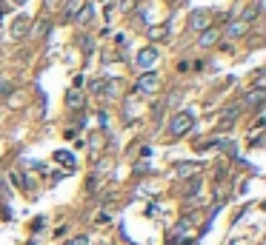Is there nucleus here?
<instances>
[{
	"label": "nucleus",
	"instance_id": "393cba45",
	"mask_svg": "<svg viewBox=\"0 0 266 245\" xmlns=\"http://www.w3.org/2000/svg\"><path fill=\"white\" fill-rule=\"evenodd\" d=\"M15 3H26V0H15Z\"/></svg>",
	"mask_w": 266,
	"mask_h": 245
},
{
	"label": "nucleus",
	"instance_id": "f257e3e1",
	"mask_svg": "<svg viewBox=\"0 0 266 245\" xmlns=\"http://www.w3.org/2000/svg\"><path fill=\"white\" fill-rule=\"evenodd\" d=\"M192 126H195V114L192 111H178L172 117V123H169V134L172 137H183L186 131H192Z\"/></svg>",
	"mask_w": 266,
	"mask_h": 245
},
{
	"label": "nucleus",
	"instance_id": "6ab92c4d",
	"mask_svg": "<svg viewBox=\"0 0 266 245\" xmlns=\"http://www.w3.org/2000/svg\"><path fill=\"white\" fill-rule=\"evenodd\" d=\"M12 89H15L12 80H0V94H3V97H9V94H12Z\"/></svg>",
	"mask_w": 266,
	"mask_h": 245
},
{
	"label": "nucleus",
	"instance_id": "f03ea898",
	"mask_svg": "<svg viewBox=\"0 0 266 245\" xmlns=\"http://www.w3.org/2000/svg\"><path fill=\"white\" fill-rule=\"evenodd\" d=\"M238 117H240V109L238 106H229V109H223L220 117H217V131H229L238 123Z\"/></svg>",
	"mask_w": 266,
	"mask_h": 245
},
{
	"label": "nucleus",
	"instance_id": "7ed1b4c3",
	"mask_svg": "<svg viewBox=\"0 0 266 245\" xmlns=\"http://www.w3.org/2000/svg\"><path fill=\"white\" fill-rule=\"evenodd\" d=\"M158 86H160V77L155 71H143L140 80H137V91L140 94H152V91H158Z\"/></svg>",
	"mask_w": 266,
	"mask_h": 245
},
{
	"label": "nucleus",
	"instance_id": "ddd939ff",
	"mask_svg": "<svg viewBox=\"0 0 266 245\" xmlns=\"http://www.w3.org/2000/svg\"><path fill=\"white\" fill-rule=\"evenodd\" d=\"M66 106L69 109H80V106H83V94H80L78 89H72V91L66 94Z\"/></svg>",
	"mask_w": 266,
	"mask_h": 245
},
{
	"label": "nucleus",
	"instance_id": "412c9836",
	"mask_svg": "<svg viewBox=\"0 0 266 245\" xmlns=\"http://www.w3.org/2000/svg\"><path fill=\"white\" fill-rule=\"evenodd\" d=\"M12 182H15V185H23V174H20V171H12Z\"/></svg>",
	"mask_w": 266,
	"mask_h": 245
},
{
	"label": "nucleus",
	"instance_id": "1a4fd4ad",
	"mask_svg": "<svg viewBox=\"0 0 266 245\" xmlns=\"http://www.w3.org/2000/svg\"><path fill=\"white\" fill-rule=\"evenodd\" d=\"M266 97V91L261 89V86H255L252 91H246V97H243V106H261Z\"/></svg>",
	"mask_w": 266,
	"mask_h": 245
},
{
	"label": "nucleus",
	"instance_id": "a878e982",
	"mask_svg": "<svg viewBox=\"0 0 266 245\" xmlns=\"http://www.w3.org/2000/svg\"><path fill=\"white\" fill-rule=\"evenodd\" d=\"M229 245H238V243H229Z\"/></svg>",
	"mask_w": 266,
	"mask_h": 245
},
{
	"label": "nucleus",
	"instance_id": "dca6fc26",
	"mask_svg": "<svg viewBox=\"0 0 266 245\" xmlns=\"http://www.w3.org/2000/svg\"><path fill=\"white\" fill-rule=\"evenodd\" d=\"M149 37H152V40H160V37H166V26H155V29H149Z\"/></svg>",
	"mask_w": 266,
	"mask_h": 245
},
{
	"label": "nucleus",
	"instance_id": "a211bd4d",
	"mask_svg": "<svg viewBox=\"0 0 266 245\" xmlns=\"http://www.w3.org/2000/svg\"><path fill=\"white\" fill-rule=\"evenodd\" d=\"M63 245H89V237H86V234H80V237H72V240H66Z\"/></svg>",
	"mask_w": 266,
	"mask_h": 245
},
{
	"label": "nucleus",
	"instance_id": "5701e85b",
	"mask_svg": "<svg viewBox=\"0 0 266 245\" xmlns=\"http://www.w3.org/2000/svg\"><path fill=\"white\" fill-rule=\"evenodd\" d=\"M89 51H92V40L86 37V40H83V54H89Z\"/></svg>",
	"mask_w": 266,
	"mask_h": 245
},
{
	"label": "nucleus",
	"instance_id": "2eb2a0df",
	"mask_svg": "<svg viewBox=\"0 0 266 245\" xmlns=\"http://www.w3.org/2000/svg\"><path fill=\"white\" fill-rule=\"evenodd\" d=\"M258 12H261V9H258V6H249V9H246V12H243V15H240V20H243V23H246V26H249L252 20H255V17H258Z\"/></svg>",
	"mask_w": 266,
	"mask_h": 245
},
{
	"label": "nucleus",
	"instance_id": "f3484780",
	"mask_svg": "<svg viewBox=\"0 0 266 245\" xmlns=\"http://www.w3.org/2000/svg\"><path fill=\"white\" fill-rule=\"evenodd\" d=\"M46 32H49V20H40V23L34 26V34H37V37H46Z\"/></svg>",
	"mask_w": 266,
	"mask_h": 245
},
{
	"label": "nucleus",
	"instance_id": "0eeeda50",
	"mask_svg": "<svg viewBox=\"0 0 266 245\" xmlns=\"http://www.w3.org/2000/svg\"><path fill=\"white\" fill-rule=\"evenodd\" d=\"M189 26H192L195 32H206V29H209V12H203V9L192 12V17H189Z\"/></svg>",
	"mask_w": 266,
	"mask_h": 245
},
{
	"label": "nucleus",
	"instance_id": "b1692460",
	"mask_svg": "<svg viewBox=\"0 0 266 245\" xmlns=\"http://www.w3.org/2000/svg\"><path fill=\"white\" fill-rule=\"evenodd\" d=\"M57 3H60V0H46V6H49V9H54Z\"/></svg>",
	"mask_w": 266,
	"mask_h": 245
},
{
	"label": "nucleus",
	"instance_id": "4468645a",
	"mask_svg": "<svg viewBox=\"0 0 266 245\" xmlns=\"http://www.w3.org/2000/svg\"><path fill=\"white\" fill-rule=\"evenodd\" d=\"M54 160L63 163L66 168H75V154H72V151H54Z\"/></svg>",
	"mask_w": 266,
	"mask_h": 245
},
{
	"label": "nucleus",
	"instance_id": "20e7f679",
	"mask_svg": "<svg viewBox=\"0 0 266 245\" xmlns=\"http://www.w3.org/2000/svg\"><path fill=\"white\" fill-rule=\"evenodd\" d=\"M29 29H32V20L26 15H20V17H15L12 20V29H9V34L15 37V40H20V37H26L29 34Z\"/></svg>",
	"mask_w": 266,
	"mask_h": 245
},
{
	"label": "nucleus",
	"instance_id": "6e6552de",
	"mask_svg": "<svg viewBox=\"0 0 266 245\" xmlns=\"http://www.w3.org/2000/svg\"><path fill=\"white\" fill-rule=\"evenodd\" d=\"M217 40H220V32L209 26L206 32H200V37H198V46H203V49H209V46H215Z\"/></svg>",
	"mask_w": 266,
	"mask_h": 245
},
{
	"label": "nucleus",
	"instance_id": "9b49d317",
	"mask_svg": "<svg viewBox=\"0 0 266 245\" xmlns=\"http://www.w3.org/2000/svg\"><path fill=\"white\" fill-rule=\"evenodd\" d=\"M92 17H95V9H92V3H86V6H80V9H78V15H75V20H78V23H92Z\"/></svg>",
	"mask_w": 266,
	"mask_h": 245
},
{
	"label": "nucleus",
	"instance_id": "39448f33",
	"mask_svg": "<svg viewBox=\"0 0 266 245\" xmlns=\"http://www.w3.org/2000/svg\"><path fill=\"white\" fill-rule=\"evenodd\" d=\"M158 57H160V54H158V49H155V46H146V49H140V51H137V66L149 71L152 66L158 63Z\"/></svg>",
	"mask_w": 266,
	"mask_h": 245
},
{
	"label": "nucleus",
	"instance_id": "9d476101",
	"mask_svg": "<svg viewBox=\"0 0 266 245\" xmlns=\"http://www.w3.org/2000/svg\"><path fill=\"white\" fill-rule=\"evenodd\" d=\"M246 29H249V26H246L243 20H232V23L226 26V34H229V37H243V34H246Z\"/></svg>",
	"mask_w": 266,
	"mask_h": 245
},
{
	"label": "nucleus",
	"instance_id": "423d86ee",
	"mask_svg": "<svg viewBox=\"0 0 266 245\" xmlns=\"http://www.w3.org/2000/svg\"><path fill=\"white\" fill-rule=\"evenodd\" d=\"M198 171H200V163H192V160H183V163L175 165V177H181V180H189Z\"/></svg>",
	"mask_w": 266,
	"mask_h": 245
},
{
	"label": "nucleus",
	"instance_id": "f8f14e48",
	"mask_svg": "<svg viewBox=\"0 0 266 245\" xmlns=\"http://www.w3.org/2000/svg\"><path fill=\"white\" fill-rule=\"evenodd\" d=\"M200 185H203V180H200L198 174H195V177H189V180H186V185H183V194H186V197H195L200 191Z\"/></svg>",
	"mask_w": 266,
	"mask_h": 245
},
{
	"label": "nucleus",
	"instance_id": "aec40b11",
	"mask_svg": "<svg viewBox=\"0 0 266 245\" xmlns=\"http://www.w3.org/2000/svg\"><path fill=\"white\" fill-rule=\"evenodd\" d=\"M78 3H80V0H69V3H66V17H72V15H75V9H78Z\"/></svg>",
	"mask_w": 266,
	"mask_h": 245
},
{
	"label": "nucleus",
	"instance_id": "4be33fe9",
	"mask_svg": "<svg viewBox=\"0 0 266 245\" xmlns=\"http://www.w3.org/2000/svg\"><path fill=\"white\" fill-rule=\"evenodd\" d=\"M186 228H189V220H181V223H178V228H175V234H183Z\"/></svg>",
	"mask_w": 266,
	"mask_h": 245
}]
</instances>
